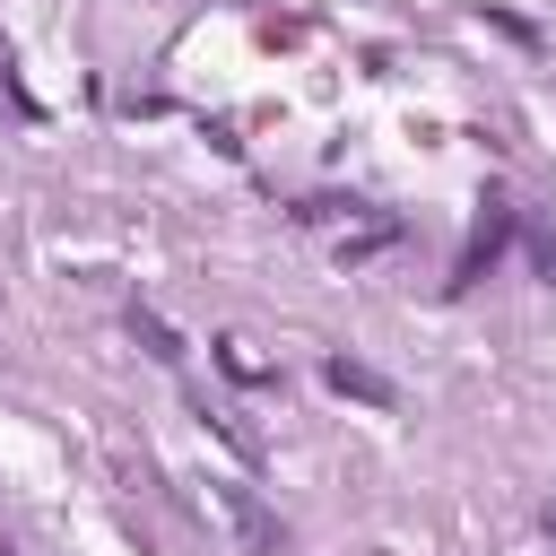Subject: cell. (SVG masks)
I'll use <instances>...</instances> for the list:
<instances>
[{
    "instance_id": "cell-7",
    "label": "cell",
    "mask_w": 556,
    "mask_h": 556,
    "mask_svg": "<svg viewBox=\"0 0 556 556\" xmlns=\"http://www.w3.org/2000/svg\"><path fill=\"white\" fill-rule=\"evenodd\" d=\"M217 365H226L235 382H269V365L252 356V339H217Z\"/></svg>"
},
{
    "instance_id": "cell-3",
    "label": "cell",
    "mask_w": 556,
    "mask_h": 556,
    "mask_svg": "<svg viewBox=\"0 0 556 556\" xmlns=\"http://www.w3.org/2000/svg\"><path fill=\"white\" fill-rule=\"evenodd\" d=\"M321 382H330L339 400H365V408H400V391H391L374 365H356V356H330V365H321Z\"/></svg>"
},
{
    "instance_id": "cell-4",
    "label": "cell",
    "mask_w": 556,
    "mask_h": 556,
    "mask_svg": "<svg viewBox=\"0 0 556 556\" xmlns=\"http://www.w3.org/2000/svg\"><path fill=\"white\" fill-rule=\"evenodd\" d=\"M295 217H304V226H313V235H348V226H365V217H374V208H365V200H304V208H295Z\"/></svg>"
},
{
    "instance_id": "cell-2",
    "label": "cell",
    "mask_w": 556,
    "mask_h": 556,
    "mask_svg": "<svg viewBox=\"0 0 556 556\" xmlns=\"http://www.w3.org/2000/svg\"><path fill=\"white\" fill-rule=\"evenodd\" d=\"M391 243H400V226H391V217L374 208L365 226H348V235H330V261H339V269H365V261H382Z\"/></svg>"
},
{
    "instance_id": "cell-6",
    "label": "cell",
    "mask_w": 556,
    "mask_h": 556,
    "mask_svg": "<svg viewBox=\"0 0 556 556\" xmlns=\"http://www.w3.org/2000/svg\"><path fill=\"white\" fill-rule=\"evenodd\" d=\"M495 243H504V208H495V217H486V226L469 235V252H460V269H452V287H469V278H478V269L495 261Z\"/></svg>"
},
{
    "instance_id": "cell-5",
    "label": "cell",
    "mask_w": 556,
    "mask_h": 556,
    "mask_svg": "<svg viewBox=\"0 0 556 556\" xmlns=\"http://www.w3.org/2000/svg\"><path fill=\"white\" fill-rule=\"evenodd\" d=\"M130 339H139V348H148L156 365H182V339H174V330H165V321H156L148 304H130Z\"/></svg>"
},
{
    "instance_id": "cell-1",
    "label": "cell",
    "mask_w": 556,
    "mask_h": 556,
    "mask_svg": "<svg viewBox=\"0 0 556 556\" xmlns=\"http://www.w3.org/2000/svg\"><path fill=\"white\" fill-rule=\"evenodd\" d=\"M208 504L226 513V530H235V539H243L252 556H278V547H287V530H278V513H269V504H261L252 486H235V478H208Z\"/></svg>"
},
{
    "instance_id": "cell-8",
    "label": "cell",
    "mask_w": 556,
    "mask_h": 556,
    "mask_svg": "<svg viewBox=\"0 0 556 556\" xmlns=\"http://www.w3.org/2000/svg\"><path fill=\"white\" fill-rule=\"evenodd\" d=\"M0 556H9V547H0Z\"/></svg>"
}]
</instances>
